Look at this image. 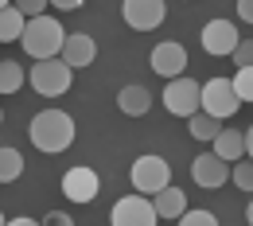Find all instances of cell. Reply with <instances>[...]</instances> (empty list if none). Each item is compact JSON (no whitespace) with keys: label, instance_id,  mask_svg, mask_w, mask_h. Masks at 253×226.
Here are the masks:
<instances>
[{"label":"cell","instance_id":"6da1fadb","mask_svg":"<svg viewBox=\"0 0 253 226\" xmlns=\"http://www.w3.org/2000/svg\"><path fill=\"white\" fill-rule=\"evenodd\" d=\"M28 136L39 152H66L74 144V117L66 109H39L28 125Z\"/></svg>","mask_w":253,"mask_h":226},{"label":"cell","instance_id":"7a4b0ae2","mask_svg":"<svg viewBox=\"0 0 253 226\" xmlns=\"http://www.w3.org/2000/svg\"><path fill=\"white\" fill-rule=\"evenodd\" d=\"M63 43H66V32L63 24L47 12L39 16H28L24 24V35H20V47L32 55V59H51V55H63Z\"/></svg>","mask_w":253,"mask_h":226},{"label":"cell","instance_id":"3957f363","mask_svg":"<svg viewBox=\"0 0 253 226\" xmlns=\"http://www.w3.org/2000/svg\"><path fill=\"white\" fill-rule=\"evenodd\" d=\"M28 82H32V90H35L39 97H59V94H66V90H70V82H74V66L66 63L63 55L35 59Z\"/></svg>","mask_w":253,"mask_h":226},{"label":"cell","instance_id":"277c9868","mask_svg":"<svg viewBox=\"0 0 253 226\" xmlns=\"http://www.w3.org/2000/svg\"><path fill=\"white\" fill-rule=\"evenodd\" d=\"M164 105H168V113H175V117H191L195 109H203V82H195L187 74L168 78V86H164Z\"/></svg>","mask_w":253,"mask_h":226},{"label":"cell","instance_id":"5b68a950","mask_svg":"<svg viewBox=\"0 0 253 226\" xmlns=\"http://www.w3.org/2000/svg\"><path fill=\"white\" fill-rule=\"evenodd\" d=\"M109 219H113V226H156L160 223L156 203H152V195H144V191H132L125 199H117Z\"/></svg>","mask_w":253,"mask_h":226},{"label":"cell","instance_id":"8992f818","mask_svg":"<svg viewBox=\"0 0 253 226\" xmlns=\"http://www.w3.org/2000/svg\"><path fill=\"white\" fill-rule=\"evenodd\" d=\"M203 109L207 113H214V117H234L238 109H242V97L234 90V82L230 78H207L203 82Z\"/></svg>","mask_w":253,"mask_h":226},{"label":"cell","instance_id":"52a82bcc","mask_svg":"<svg viewBox=\"0 0 253 226\" xmlns=\"http://www.w3.org/2000/svg\"><path fill=\"white\" fill-rule=\"evenodd\" d=\"M168 183H171V168H168L164 156H136V164H132V191L156 195Z\"/></svg>","mask_w":253,"mask_h":226},{"label":"cell","instance_id":"ba28073f","mask_svg":"<svg viewBox=\"0 0 253 226\" xmlns=\"http://www.w3.org/2000/svg\"><path fill=\"white\" fill-rule=\"evenodd\" d=\"M121 16H125V24L132 32H152V28L164 24L168 4H164V0H125V4H121Z\"/></svg>","mask_w":253,"mask_h":226},{"label":"cell","instance_id":"9c48e42d","mask_svg":"<svg viewBox=\"0 0 253 226\" xmlns=\"http://www.w3.org/2000/svg\"><path fill=\"white\" fill-rule=\"evenodd\" d=\"M191 176H195L199 187L214 191V187H222V183L230 180V160H222L218 152H199V156L191 160Z\"/></svg>","mask_w":253,"mask_h":226},{"label":"cell","instance_id":"30bf717a","mask_svg":"<svg viewBox=\"0 0 253 226\" xmlns=\"http://www.w3.org/2000/svg\"><path fill=\"white\" fill-rule=\"evenodd\" d=\"M97 187H101V180H97L94 168H86V164L70 168V172L63 176V195L70 199V203H94Z\"/></svg>","mask_w":253,"mask_h":226},{"label":"cell","instance_id":"8fae6325","mask_svg":"<svg viewBox=\"0 0 253 226\" xmlns=\"http://www.w3.org/2000/svg\"><path fill=\"white\" fill-rule=\"evenodd\" d=\"M152 70H156L160 78H175V74H183L187 70V51H183V43H175V39H168V43H156L152 47Z\"/></svg>","mask_w":253,"mask_h":226},{"label":"cell","instance_id":"7c38bea8","mask_svg":"<svg viewBox=\"0 0 253 226\" xmlns=\"http://www.w3.org/2000/svg\"><path fill=\"white\" fill-rule=\"evenodd\" d=\"M238 28L230 24V20H211L207 28H203V51L207 55H234V47H238Z\"/></svg>","mask_w":253,"mask_h":226},{"label":"cell","instance_id":"4fadbf2b","mask_svg":"<svg viewBox=\"0 0 253 226\" xmlns=\"http://www.w3.org/2000/svg\"><path fill=\"white\" fill-rule=\"evenodd\" d=\"M94 55H97V43H94V39H90L86 32L66 35V43H63V59L74 66V70H78V66H90V63H94Z\"/></svg>","mask_w":253,"mask_h":226},{"label":"cell","instance_id":"5bb4252c","mask_svg":"<svg viewBox=\"0 0 253 226\" xmlns=\"http://www.w3.org/2000/svg\"><path fill=\"white\" fill-rule=\"evenodd\" d=\"M152 203H156V215L164 219V223H179V215L187 211V195L179 191V187H160L156 195H152Z\"/></svg>","mask_w":253,"mask_h":226},{"label":"cell","instance_id":"9a60e30c","mask_svg":"<svg viewBox=\"0 0 253 226\" xmlns=\"http://www.w3.org/2000/svg\"><path fill=\"white\" fill-rule=\"evenodd\" d=\"M117 109L128 113V117H144V113L152 109V94H148L144 86H125V90L117 94Z\"/></svg>","mask_w":253,"mask_h":226},{"label":"cell","instance_id":"2e32d148","mask_svg":"<svg viewBox=\"0 0 253 226\" xmlns=\"http://www.w3.org/2000/svg\"><path fill=\"white\" fill-rule=\"evenodd\" d=\"M214 152L230 164L242 160V156H246V133L242 129H222L218 136H214Z\"/></svg>","mask_w":253,"mask_h":226},{"label":"cell","instance_id":"e0dca14e","mask_svg":"<svg viewBox=\"0 0 253 226\" xmlns=\"http://www.w3.org/2000/svg\"><path fill=\"white\" fill-rule=\"evenodd\" d=\"M24 24H28V16H24L16 4H4V8H0V43H20Z\"/></svg>","mask_w":253,"mask_h":226},{"label":"cell","instance_id":"ac0fdd59","mask_svg":"<svg viewBox=\"0 0 253 226\" xmlns=\"http://www.w3.org/2000/svg\"><path fill=\"white\" fill-rule=\"evenodd\" d=\"M187 125H191V140H214L222 133V117L207 113V109H195L187 117Z\"/></svg>","mask_w":253,"mask_h":226},{"label":"cell","instance_id":"d6986e66","mask_svg":"<svg viewBox=\"0 0 253 226\" xmlns=\"http://www.w3.org/2000/svg\"><path fill=\"white\" fill-rule=\"evenodd\" d=\"M28 82V70L12 59H0V94H16L20 86Z\"/></svg>","mask_w":253,"mask_h":226},{"label":"cell","instance_id":"ffe728a7","mask_svg":"<svg viewBox=\"0 0 253 226\" xmlns=\"http://www.w3.org/2000/svg\"><path fill=\"white\" fill-rule=\"evenodd\" d=\"M24 176V156L16 148H0V183H16Z\"/></svg>","mask_w":253,"mask_h":226},{"label":"cell","instance_id":"44dd1931","mask_svg":"<svg viewBox=\"0 0 253 226\" xmlns=\"http://www.w3.org/2000/svg\"><path fill=\"white\" fill-rule=\"evenodd\" d=\"M230 180H234L242 191H250V195H253V156H242V160L230 164Z\"/></svg>","mask_w":253,"mask_h":226},{"label":"cell","instance_id":"7402d4cb","mask_svg":"<svg viewBox=\"0 0 253 226\" xmlns=\"http://www.w3.org/2000/svg\"><path fill=\"white\" fill-rule=\"evenodd\" d=\"M230 82H234V90H238L242 101H253V66H238Z\"/></svg>","mask_w":253,"mask_h":226},{"label":"cell","instance_id":"603a6c76","mask_svg":"<svg viewBox=\"0 0 253 226\" xmlns=\"http://www.w3.org/2000/svg\"><path fill=\"white\" fill-rule=\"evenodd\" d=\"M230 59H234V66H253V39H238Z\"/></svg>","mask_w":253,"mask_h":226},{"label":"cell","instance_id":"cb8c5ba5","mask_svg":"<svg viewBox=\"0 0 253 226\" xmlns=\"http://www.w3.org/2000/svg\"><path fill=\"white\" fill-rule=\"evenodd\" d=\"M179 223L183 226H214V215H211V211H183Z\"/></svg>","mask_w":253,"mask_h":226},{"label":"cell","instance_id":"d4e9b609","mask_svg":"<svg viewBox=\"0 0 253 226\" xmlns=\"http://www.w3.org/2000/svg\"><path fill=\"white\" fill-rule=\"evenodd\" d=\"M12 4H16L24 16H39V12H47V4H51V0H12Z\"/></svg>","mask_w":253,"mask_h":226},{"label":"cell","instance_id":"484cf974","mask_svg":"<svg viewBox=\"0 0 253 226\" xmlns=\"http://www.w3.org/2000/svg\"><path fill=\"white\" fill-rule=\"evenodd\" d=\"M43 223H47V226H70V223H74V219H70L66 211H51V215H47Z\"/></svg>","mask_w":253,"mask_h":226},{"label":"cell","instance_id":"4316f807","mask_svg":"<svg viewBox=\"0 0 253 226\" xmlns=\"http://www.w3.org/2000/svg\"><path fill=\"white\" fill-rule=\"evenodd\" d=\"M86 0H51V8H59V12H74V8H82Z\"/></svg>","mask_w":253,"mask_h":226},{"label":"cell","instance_id":"83f0119b","mask_svg":"<svg viewBox=\"0 0 253 226\" xmlns=\"http://www.w3.org/2000/svg\"><path fill=\"white\" fill-rule=\"evenodd\" d=\"M238 16H242L246 24H253V0H238Z\"/></svg>","mask_w":253,"mask_h":226},{"label":"cell","instance_id":"f1b7e54d","mask_svg":"<svg viewBox=\"0 0 253 226\" xmlns=\"http://www.w3.org/2000/svg\"><path fill=\"white\" fill-rule=\"evenodd\" d=\"M246 156H253V125L246 129Z\"/></svg>","mask_w":253,"mask_h":226},{"label":"cell","instance_id":"f546056e","mask_svg":"<svg viewBox=\"0 0 253 226\" xmlns=\"http://www.w3.org/2000/svg\"><path fill=\"white\" fill-rule=\"evenodd\" d=\"M246 219H250V223H253V199H250V207H246Z\"/></svg>","mask_w":253,"mask_h":226},{"label":"cell","instance_id":"4dcf8cb0","mask_svg":"<svg viewBox=\"0 0 253 226\" xmlns=\"http://www.w3.org/2000/svg\"><path fill=\"white\" fill-rule=\"evenodd\" d=\"M4 4H12V0H0V8H4Z\"/></svg>","mask_w":253,"mask_h":226},{"label":"cell","instance_id":"1f68e13d","mask_svg":"<svg viewBox=\"0 0 253 226\" xmlns=\"http://www.w3.org/2000/svg\"><path fill=\"white\" fill-rule=\"evenodd\" d=\"M0 121H4V109H0Z\"/></svg>","mask_w":253,"mask_h":226},{"label":"cell","instance_id":"d6a6232c","mask_svg":"<svg viewBox=\"0 0 253 226\" xmlns=\"http://www.w3.org/2000/svg\"><path fill=\"white\" fill-rule=\"evenodd\" d=\"M0 226H4V215H0Z\"/></svg>","mask_w":253,"mask_h":226}]
</instances>
